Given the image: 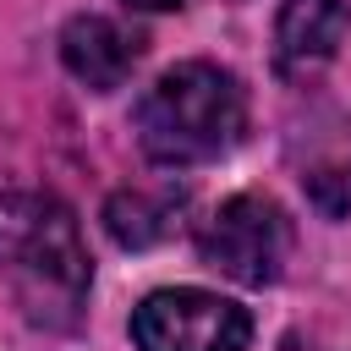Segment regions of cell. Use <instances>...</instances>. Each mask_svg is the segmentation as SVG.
Returning a JSON list of instances; mask_svg holds the SVG:
<instances>
[{"instance_id":"5","label":"cell","mask_w":351,"mask_h":351,"mask_svg":"<svg viewBox=\"0 0 351 351\" xmlns=\"http://www.w3.org/2000/svg\"><path fill=\"white\" fill-rule=\"evenodd\" d=\"M351 33L346 0H285L274 16V71L291 82L318 77Z\"/></svg>"},{"instance_id":"4","label":"cell","mask_w":351,"mask_h":351,"mask_svg":"<svg viewBox=\"0 0 351 351\" xmlns=\"http://www.w3.org/2000/svg\"><path fill=\"white\" fill-rule=\"evenodd\" d=\"M132 340L137 351H247L252 318L214 291L176 285L143 296V307L132 313Z\"/></svg>"},{"instance_id":"3","label":"cell","mask_w":351,"mask_h":351,"mask_svg":"<svg viewBox=\"0 0 351 351\" xmlns=\"http://www.w3.org/2000/svg\"><path fill=\"white\" fill-rule=\"evenodd\" d=\"M197 252L236 285H274L291 263V219L274 197L236 192L203 219Z\"/></svg>"},{"instance_id":"8","label":"cell","mask_w":351,"mask_h":351,"mask_svg":"<svg viewBox=\"0 0 351 351\" xmlns=\"http://www.w3.org/2000/svg\"><path fill=\"white\" fill-rule=\"evenodd\" d=\"M126 5H143V11H170V5H181V0H126Z\"/></svg>"},{"instance_id":"7","label":"cell","mask_w":351,"mask_h":351,"mask_svg":"<svg viewBox=\"0 0 351 351\" xmlns=\"http://www.w3.org/2000/svg\"><path fill=\"white\" fill-rule=\"evenodd\" d=\"M176 225V208L170 197H154V192H115L104 203V230L121 241V247H154L165 241Z\"/></svg>"},{"instance_id":"1","label":"cell","mask_w":351,"mask_h":351,"mask_svg":"<svg viewBox=\"0 0 351 351\" xmlns=\"http://www.w3.org/2000/svg\"><path fill=\"white\" fill-rule=\"evenodd\" d=\"M0 269L38 329H71L82 318L93 263L71 208L49 192L0 197Z\"/></svg>"},{"instance_id":"6","label":"cell","mask_w":351,"mask_h":351,"mask_svg":"<svg viewBox=\"0 0 351 351\" xmlns=\"http://www.w3.org/2000/svg\"><path fill=\"white\" fill-rule=\"evenodd\" d=\"M60 60L77 82H88L93 93H110L143 60V33L115 16H71L60 33Z\"/></svg>"},{"instance_id":"2","label":"cell","mask_w":351,"mask_h":351,"mask_svg":"<svg viewBox=\"0 0 351 351\" xmlns=\"http://www.w3.org/2000/svg\"><path fill=\"white\" fill-rule=\"evenodd\" d=\"M247 126V93L230 71L208 60L170 66L143 99H137V143L154 165H208L225 148H236Z\"/></svg>"}]
</instances>
